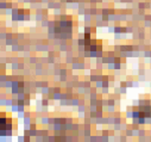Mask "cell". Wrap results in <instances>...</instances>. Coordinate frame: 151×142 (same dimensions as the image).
<instances>
[{
    "instance_id": "1",
    "label": "cell",
    "mask_w": 151,
    "mask_h": 142,
    "mask_svg": "<svg viewBox=\"0 0 151 142\" xmlns=\"http://www.w3.org/2000/svg\"><path fill=\"white\" fill-rule=\"evenodd\" d=\"M6 129V120L5 118H0V131Z\"/></svg>"
}]
</instances>
